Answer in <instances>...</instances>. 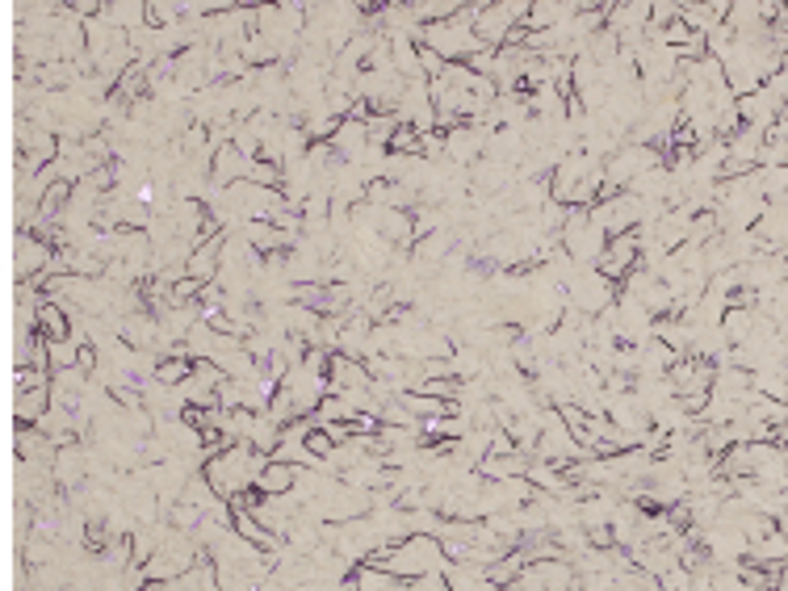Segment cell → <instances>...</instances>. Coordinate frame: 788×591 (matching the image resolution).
Masks as SVG:
<instances>
[{"instance_id": "obj_1", "label": "cell", "mask_w": 788, "mask_h": 591, "mask_svg": "<svg viewBox=\"0 0 788 591\" xmlns=\"http://www.w3.org/2000/svg\"><path fill=\"white\" fill-rule=\"evenodd\" d=\"M386 566L390 571H403V575H428L441 566V550H436L432 541H407L403 550H394L386 558Z\"/></svg>"}]
</instances>
